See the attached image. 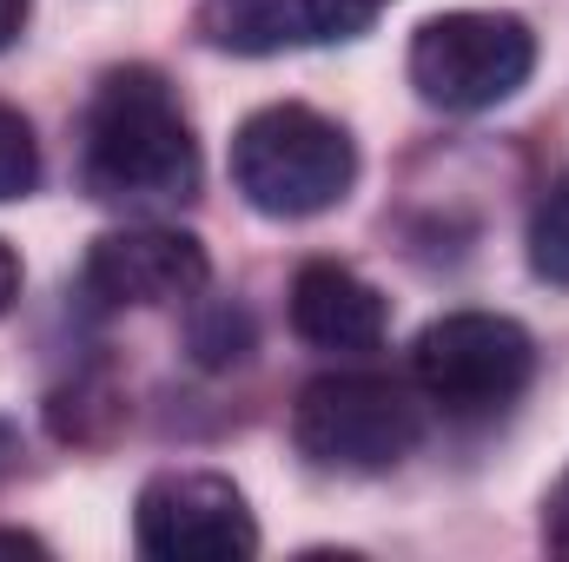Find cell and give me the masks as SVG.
<instances>
[{
  "mask_svg": "<svg viewBox=\"0 0 569 562\" xmlns=\"http://www.w3.org/2000/svg\"><path fill=\"white\" fill-rule=\"evenodd\" d=\"M0 556H47L40 536H20V530H0Z\"/></svg>",
  "mask_w": 569,
  "mask_h": 562,
  "instance_id": "15",
  "label": "cell"
},
{
  "mask_svg": "<svg viewBox=\"0 0 569 562\" xmlns=\"http://www.w3.org/2000/svg\"><path fill=\"white\" fill-rule=\"evenodd\" d=\"M291 331L318 351H378L391 331V304L371 279L338 259H311L291 279Z\"/></svg>",
  "mask_w": 569,
  "mask_h": 562,
  "instance_id": "9",
  "label": "cell"
},
{
  "mask_svg": "<svg viewBox=\"0 0 569 562\" xmlns=\"http://www.w3.org/2000/svg\"><path fill=\"white\" fill-rule=\"evenodd\" d=\"M27 13H33V0H0V47H13V40H20Z\"/></svg>",
  "mask_w": 569,
  "mask_h": 562,
  "instance_id": "14",
  "label": "cell"
},
{
  "mask_svg": "<svg viewBox=\"0 0 569 562\" xmlns=\"http://www.w3.org/2000/svg\"><path fill=\"white\" fill-rule=\"evenodd\" d=\"M87 192L107 205H186L199 192V140L179 93L152 67H113L87 107Z\"/></svg>",
  "mask_w": 569,
  "mask_h": 562,
  "instance_id": "1",
  "label": "cell"
},
{
  "mask_svg": "<svg viewBox=\"0 0 569 562\" xmlns=\"http://www.w3.org/2000/svg\"><path fill=\"white\" fill-rule=\"evenodd\" d=\"M212 284V259L192 232L172 225H120L100 232L87 252V291L100 304H186Z\"/></svg>",
  "mask_w": 569,
  "mask_h": 562,
  "instance_id": "7",
  "label": "cell"
},
{
  "mask_svg": "<svg viewBox=\"0 0 569 562\" xmlns=\"http://www.w3.org/2000/svg\"><path fill=\"white\" fill-rule=\"evenodd\" d=\"M543 543L557 556H569V470H563V483L550 490V503H543Z\"/></svg>",
  "mask_w": 569,
  "mask_h": 562,
  "instance_id": "12",
  "label": "cell"
},
{
  "mask_svg": "<svg viewBox=\"0 0 569 562\" xmlns=\"http://www.w3.org/2000/svg\"><path fill=\"white\" fill-rule=\"evenodd\" d=\"M13 463H20V430L0 418V476H13Z\"/></svg>",
  "mask_w": 569,
  "mask_h": 562,
  "instance_id": "16",
  "label": "cell"
},
{
  "mask_svg": "<svg viewBox=\"0 0 569 562\" xmlns=\"http://www.w3.org/2000/svg\"><path fill=\"white\" fill-rule=\"evenodd\" d=\"M291 443L318 470L378 476V470H398L425 443V404L398 378H378V371H325L291 404Z\"/></svg>",
  "mask_w": 569,
  "mask_h": 562,
  "instance_id": "3",
  "label": "cell"
},
{
  "mask_svg": "<svg viewBox=\"0 0 569 562\" xmlns=\"http://www.w3.org/2000/svg\"><path fill=\"white\" fill-rule=\"evenodd\" d=\"M13 298H20V259H13V245L0 239V318L13 311Z\"/></svg>",
  "mask_w": 569,
  "mask_h": 562,
  "instance_id": "13",
  "label": "cell"
},
{
  "mask_svg": "<svg viewBox=\"0 0 569 562\" xmlns=\"http://www.w3.org/2000/svg\"><path fill=\"white\" fill-rule=\"evenodd\" d=\"M371 0H199L192 33L212 53H298V47H331V40H358L371 27Z\"/></svg>",
  "mask_w": 569,
  "mask_h": 562,
  "instance_id": "8",
  "label": "cell"
},
{
  "mask_svg": "<svg viewBox=\"0 0 569 562\" xmlns=\"http://www.w3.org/2000/svg\"><path fill=\"white\" fill-rule=\"evenodd\" d=\"M371 7H385V0H371Z\"/></svg>",
  "mask_w": 569,
  "mask_h": 562,
  "instance_id": "17",
  "label": "cell"
},
{
  "mask_svg": "<svg viewBox=\"0 0 569 562\" xmlns=\"http://www.w3.org/2000/svg\"><path fill=\"white\" fill-rule=\"evenodd\" d=\"M40 179V145H33V127L20 107L0 100V199H27Z\"/></svg>",
  "mask_w": 569,
  "mask_h": 562,
  "instance_id": "11",
  "label": "cell"
},
{
  "mask_svg": "<svg viewBox=\"0 0 569 562\" xmlns=\"http://www.w3.org/2000/svg\"><path fill=\"white\" fill-rule=\"evenodd\" d=\"M530 272L569 291V172L550 179V192L530 212Z\"/></svg>",
  "mask_w": 569,
  "mask_h": 562,
  "instance_id": "10",
  "label": "cell"
},
{
  "mask_svg": "<svg viewBox=\"0 0 569 562\" xmlns=\"http://www.w3.org/2000/svg\"><path fill=\"white\" fill-rule=\"evenodd\" d=\"M411 378L443 418H497L510 411L537 378V344L517 318L497 311H450L418 331Z\"/></svg>",
  "mask_w": 569,
  "mask_h": 562,
  "instance_id": "4",
  "label": "cell"
},
{
  "mask_svg": "<svg viewBox=\"0 0 569 562\" xmlns=\"http://www.w3.org/2000/svg\"><path fill=\"white\" fill-rule=\"evenodd\" d=\"M537 67V33L517 13L457 7L411 33V87L437 113H483L503 107Z\"/></svg>",
  "mask_w": 569,
  "mask_h": 562,
  "instance_id": "5",
  "label": "cell"
},
{
  "mask_svg": "<svg viewBox=\"0 0 569 562\" xmlns=\"http://www.w3.org/2000/svg\"><path fill=\"white\" fill-rule=\"evenodd\" d=\"M232 185L266 219H318L358 185V145L311 107H259L232 140Z\"/></svg>",
  "mask_w": 569,
  "mask_h": 562,
  "instance_id": "2",
  "label": "cell"
},
{
  "mask_svg": "<svg viewBox=\"0 0 569 562\" xmlns=\"http://www.w3.org/2000/svg\"><path fill=\"white\" fill-rule=\"evenodd\" d=\"M133 543L159 562H246L259 556V523L232 476L159 470L133 503Z\"/></svg>",
  "mask_w": 569,
  "mask_h": 562,
  "instance_id": "6",
  "label": "cell"
}]
</instances>
